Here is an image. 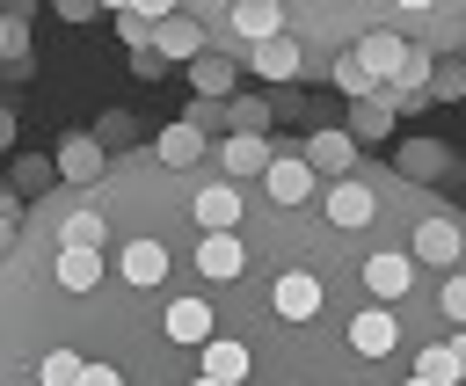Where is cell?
Wrapping results in <instances>:
<instances>
[{
	"mask_svg": "<svg viewBox=\"0 0 466 386\" xmlns=\"http://www.w3.org/2000/svg\"><path fill=\"white\" fill-rule=\"evenodd\" d=\"M306 160H313V175H335V182H350V160H357V138L350 131H313L306 138Z\"/></svg>",
	"mask_w": 466,
	"mask_h": 386,
	"instance_id": "obj_5",
	"label": "cell"
},
{
	"mask_svg": "<svg viewBox=\"0 0 466 386\" xmlns=\"http://www.w3.org/2000/svg\"><path fill=\"white\" fill-rule=\"evenodd\" d=\"M451 357H459V371H466V328H459V342H451Z\"/></svg>",
	"mask_w": 466,
	"mask_h": 386,
	"instance_id": "obj_37",
	"label": "cell"
},
{
	"mask_svg": "<svg viewBox=\"0 0 466 386\" xmlns=\"http://www.w3.org/2000/svg\"><path fill=\"white\" fill-rule=\"evenodd\" d=\"M408 386H430V379H408Z\"/></svg>",
	"mask_w": 466,
	"mask_h": 386,
	"instance_id": "obj_39",
	"label": "cell"
},
{
	"mask_svg": "<svg viewBox=\"0 0 466 386\" xmlns=\"http://www.w3.org/2000/svg\"><path fill=\"white\" fill-rule=\"evenodd\" d=\"M269 306H277L284 320H313V313H320V277L284 269V277H277V291H269Z\"/></svg>",
	"mask_w": 466,
	"mask_h": 386,
	"instance_id": "obj_8",
	"label": "cell"
},
{
	"mask_svg": "<svg viewBox=\"0 0 466 386\" xmlns=\"http://www.w3.org/2000/svg\"><path fill=\"white\" fill-rule=\"evenodd\" d=\"M131 73H138V80H160V73H167V58H160L153 44H138V51H131Z\"/></svg>",
	"mask_w": 466,
	"mask_h": 386,
	"instance_id": "obj_33",
	"label": "cell"
},
{
	"mask_svg": "<svg viewBox=\"0 0 466 386\" xmlns=\"http://www.w3.org/2000/svg\"><path fill=\"white\" fill-rule=\"evenodd\" d=\"M160 160H167V168H189V160H204V131H197L189 117H182V124H167V131H160Z\"/></svg>",
	"mask_w": 466,
	"mask_h": 386,
	"instance_id": "obj_23",
	"label": "cell"
},
{
	"mask_svg": "<svg viewBox=\"0 0 466 386\" xmlns=\"http://www.w3.org/2000/svg\"><path fill=\"white\" fill-rule=\"evenodd\" d=\"M153 51H160L167 66H175V58L197 66V58H204V29H197V15H167V22L153 29Z\"/></svg>",
	"mask_w": 466,
	"mask_h": 386,
	"instance_id": "obj_9",
	"label": "cell"
},
{
	"mask_svg": "<svg viewBox=\"0 0 466 386\" xmlns=\"http://www.w3.org/2000/svg\"><path fill=\"white\" fill-rule=\"evenodd\" d=\"M393 168H400L408 182H444V175H451V146H444V138H408V146L393 153Z\"/></svg>",
	"mask_w": 466,
	"mask_h": 386,
	"instance_id": "obj_3",
	"label": "cell"
},
{
	"mask_svg": "<svg viewBox=\"0 0 466 386\" xmlns=\"http://www.w3.org/2000/svg\"><path fill=\"white\" fill-rule=\"evenodd\" d=\"M233 218H240V182L197 189V226H204V233H233Z\"/></svg>",
	"mask_w": 466,
	"mask_h": 386,
	"instance_id": "obj_11",
	"label": "cell"
},
{
	"mask_svg": "<svg viewBox=\"0 0 466 386\" xmlns=\"http://www.w3.org/2000/svg\"><path fill=\"white\" fill-rule=\"evenodd\" d=\"M364 284H371L379 299H408V284H415V255H371V262H364Z\"/></svg>",
	"mask_w": 466,
	"mask_h": 386,
	"instance_id": "obj_16",
	"label": "cell"
},
{
	"mask_svg": "<svg viewBox=\"0 0 466 386\" xmlns=\"http://www.w3.org/2000/svg\"><path fill=\"white\" fill-rule=\"evenodd\" d=\"M102 160H109V153L95 146V131H80V138H66V146H58V182H95V175H102Z\"/></svg>",
	"mask_w": 466,
	"mask_h": 386,
	"instance_id": "obj_13",
	"label": "cell"
},
{
	"mask_svg": "<svg viewBox=\"0 0 466 386\" xmlns=\"http://www.w3.org/2000/svg\"><path fill=\"white\" fill-rule=\"evenodd\" d=\"M15 146V109H0V153Z\"/></svg>",
	"mask_w": 466,
	"mask_h": 386,
	"instance_id": "obj_36",
	"label": "cell"
},
{
	"mask_svg": "<svg viewBox=\"0 0 466 386\" xmlns=\"http://www.w3.org/2000/svg\"><path fill=\"white\" fill-rule=\"evenodd\" d=\"M248 66H255L262 80H299V66H306V58H299V44H291V36H277V44H255V51H248Z\"/></svg>",
	"mask_w": 466,
	"mask_h": 386,
	"instance_id": "obj_18",
	"label": "cell"
},
{
	"mask_svg": "<svg viewBox=\"0 0 466 386\" xmlns=\"http://www.w3.org/2000/svg\"><path fill=\"white\" fill-rule=\"evenodd\" d=\"M240 262H248V255H240V240H233V233H204L197 269H204L211 284H233V277H240Z\"/></svg>",
	"mask_w": 466,
	"mask_h": 386,
	"instance_id": "obj_15",
	"label": "cell"
},
{
	"mask_svg": "<svg viewBox=\"0 0 466 386\" xmlns=\"http://www.w3.org/2000/svg\"><path fill=\"white\" fill-rule=\"evenodd\" d=\"M415 379H430V386H459L466 371H459V357H451V342H437V350H422V357H415Z\"/></svg>",
	"mask_w": 466,
	"mask_h": 386,
	"instance_id": "obj_27",
	"label": "cell"
},
{
	"mask_svg": "<svg viewBox=\"0 0 466 386\" xmlns=\"http://www.w3.org/2000/svg\"><path fill=\"white\" fill-rule=\"evenodd\" d=\"M393 131V109L371 95V102H350V138H386Z\"/></svg>",
	"mask_w": 466,
	"mask_h": 386,
	"instance_id": "obj_26",
	"label": "cell"
},
{
	"mask_svg": "<svg viewBox=\"0 0 466 386\" xmlns=\"http://www.w3.org/2000/svg\"><path fill=\"white\" fill-rule=\"evenodd\" d=\"M233 66H240V51H204V58L189 66V87H197V102H218V95H233Z\"/></svg>",
	"mask_w": 466,
	"mask_h": 386,
	"instance_id": "obj_10",
	"label": "cell"
},
{
	"mask_svg": "<svg viewBox=\"0 0 466 386\" xmlns=\"http://www.w3.org/2000/svg\"><path fill=\"white\" fill-rule=\"evenodd\" d=\"M430 95H437V102H466V66H459V58H444V66H437V80H430Z\"/></svg>",
	"mask_w": 466,
	"mask_h": 386,
	"instance_id": "obj_31",
	"label": "cell"
},
{
	"mask_svg": "<svg viewBox=\"0 0 466 386\" xmlns=\"http://www.w3.org/2000/svg\"><path fill=\"white\" fill-rule=\"evenodd\" d=\"M393 342H400V328H393V313H386V306H371V313H357V320H350V350H357V357H386Z\"/></svg>",
	"mask_w": 466,
	"mask_h": 386,
	"instance_id": "obj_12",
	"label": "cell"
},
{
	"mask_svg": "<svg viewBox=\"0 0 466 386\" xmlns=\"http://www.w3.org/2000/svg\"><path fill=\"white\" fill-rule=\"evenodd\" d=\"M58 284L66 291H95L102 284V255L95 248H58Z\"/></svg>",
	"mask_w": 466,
	"mask_h": 386,
	"instance_id": "obj_22",
	"label": "cell"
},
{
	"mask_svg": "<svg viewBox=\"0 0 466 386\" xmlns=\"http://www.w3.org/2000/svg\"><path fill=\"white\" fill-rule=\"evenodd\" d=\"M36 379H44V386H80V379H87V364H80L73 350H51V357L36 364Z\"/></svg>",
	"mask_w": 466,
	"mask_h": 386,
	"instance_id": "obj_29",
	"label": "cell"
},
{
	"mask_svg": "<svg viewBox=\"0 0 466 386\" xmlns=\"http://www.w3.org/2000/svg\"><path fill=\"white\" fill-rule=\"evenodd\" d=\"M408 51H415V44H400L393 29H371V36H357V66H364L379 87H393V80L408 73Z\"/></svg>",
	"mask_w": 466,
	"mask_h": 386,
	"instance_id": "obj_1",
	"label": "cell"
},
{
	"mask_svg": "<svg viewBox=\"0 0 466 386\" xmlns=\"http://www.w3.org/2000/svg\"><path fill=\"white\" fill-rule=\"evenodd\" d=\"M167 335L204 350V342H211V306H204V299H175V306H167Z\"/></svg>",
	"mask_w": 466,
	"mask_h": 386,
	"instance_id": "obj_19",
	"label": "cell"
},
{
	"mask_svg": "<svg viewBox=\"0 0 466 386\" xmlns=\"http://www.w3.org/2000/svg\"><path fill=\"white\" fill-rule=\"evenodd\" d=\"M204 379H218V386H240L248 379V342H204Z\"/></svg>",
	"mask_w": 466,
	"mask_h": 386,
	"instance_id": "obj_20",
	"label": "cell"
},
{
	"mask_svg": "<svg viewBox=\"0 0 466 386\" xmlns=\"http://www.w3.org/2000/svg\"><path fill=\"white\" fill-rule=\"evenodd\" d=\"M131 138H138V124H131L124 109H102V117H95V146H102V153H124Z\"/></svg>",
	"mask_w": 466,
	"mask_h": 386,
	"instance_id": "obj_28",
	"label": "cell"
},
{
	"mask_svg": "<svg viewBox=\"0 0 466 386\" xmlns=\"http://www.w3.org/2000/svg\"><path fill=\"white\" fill-rule=\"evenodd\" d=\"M233 29H240L248 51H255V44H277V36H284V15H277L269 0H240V7H233Z\"/></svg>",
	"mask_w": 466,
	"mask_h": 386,
	"instance_id": "obj_17",
	"label": "cell"
},
{
	"mask_svg": "<svg viewBox=\"0 0 466 386\" xmlns=\"http://www.w3.org/2000/svg\"><path fill=\"white\" fill-rule=\"evenodd\" d=\"M262 182H269V197H277L284 211L306 204V197H313V160H306V146H299V153H277V168H269Z\"/></svg>",
	"mask_w": 466,
	"mask_h": 386,
	"instance_id": "obj_4",
	"label": "cell"
},
{
	"mask_svg": "<svg viewBox=\"0 0 466 386\" xmlns=\"http://www.w3.org/2000/svg\"><path fill=\"white\" fill-rule=\"evenodd\" d=\"M415 262H459V218H422L415 226Z\"/></svg>",
	"mask_w": 466,
	"mask_h": 386,
	"instance_id": "obj_14",
	"label": "cell"
},
{
	"mask_svg": "<svg viewBox=\"0 0 466 386\" xmlns=\"http://www.w3.org/2000/svg\"><path fill=\"white\" fill-rule=\"evenodd\" d=\"M444 313L466 328V277H444Z\"/></svg>",
	"mask_w": 466,
	"mask_h": 386,
	"instance_id": "obj_34",
	"label": "cell"
},
{
	"mask_svg": "<svg viewBox=\"0 0 466 386\" xmlns=\"http://www.w3.org/2000/svg\"><path fill=\"white\" fill-rule=\"evenodd\" d=\"M226 109H233V131H248V138H262V124H269V102H262V95H233Z\"/></svg>",
	"mask_w": 466,
	"mask_h": 386,
	"instance_id": "obj_30",
	"label": "cell"
},
{
	"mask_svg": "<svg viewBox=\"0 0 466 386\" xmlns=\"http://www.w3.org/2000/svg\"><path fill=\"white\" fill-rule=\"evenodd\" d=\"M51 182H58V153H29V160H15V182H7V189L29 204V197H44Z\"/></svg>",
	"mask_w": 466,
	"mask_h": 386,
	"instance_id": "obj_21",
	"label": "cell"
},
{
	"mask_svg": "<svg viewBox=\"0 0 466 386\" xmlns=\"http://www.w3.org/2000/svg\"><path fill=\"white\" fill-rule=\"evenodd\" d=\"M371 211H379V197H371V182H357V175H350V182H335V189H328V218H335L342 233H357V226H371Z\"/></svg>",
	"mask_w": 466,
	"mask_h": 386,
	"instance_id": "obj_6",
	"label": "cell"
},
{
	"mask_svg": "<svg viewBox=\"0 0 466 386\" xmlns=\"http://www.w3.org/2000/svg\"><path fill=\"white\" fill-rule=\"evenodd\" d=\"M102 211L95 204H80V211H66V226H58V248H102Z\"/></svg>",
	"mask_w": 466,
	"mask_h": 386,
	"instance_id": "obj_24",
	"label": "cell"
},
{
	"mask_svg": "<svg viewBox=\"0 0 466 386\" xmlns=\"http://www.w3.org/2000/svg\"><path fill=\"white\" fill-rule=\"evenodd\" d=\"M80 386H124V371H116V364H87V379H80Z\"/></svg>",
	"mask_w": 466,
	"mask_h": 386,
	"instance_id": "obj_35",
	"label": "cell"
},
{
	"mask_svg": "<svg viewBox=\"0 0 466 386\" xmlns=\"http://www.w3.org/2000/svg\"><path fill=\"white\" fill-rule=\"evenodd\" d=\"M116 277H124V284H138V291H153V284L167 277V248H160V240H124Z\"/></svg>",
	"mask_w": 466,
	"mask_h": 386,
	"instance_id": "obj_7",
	"label": "cell"
},
{
	"mask_svg": "<svg viewBox=\"0 0 466 386\" xmlns=\"http://www.w3.org/2000/svg\"><path fill=\"white\" fill-rule=\"evenodd\" d=\"M328 80H335V87H342L350 102H371V95H379V80H371V73L357 66V51H342V58L328 66Z\"/></svg>",
	"mask_w": 466,
	"mask_h": 386,
	"instance_id": "obj_25",
	"label": "cell"
},
{
	"mask_svg": "<svg viewBox=\"0 0 466 386\" xmlns=\"http://www.w3.org/2000/svg\"><path fill=\"white\" fill-rule=\"evenodd\" d=\"M15 233H22V197H15V189H0V255L15 248Z\"/></svg>",
	"mask_w": 466,
	"mask_h": 386,
	"instance_id": "obj_32",
	"label": "cell"
},
{
	"mask_svg": "<svg viewBox=\"0 0 466 386\" xmlns=\"http://www.w3.org/2000/svg\"><path fill=\"white\" fill-rule=\"evenodd\" d=\"M189 386H218V379H189Z\"/></svg>",
	"mask_w": 466,
	"mask_h": 386,
	"instance_id": "obj_38",
	"label": "cell"
},
{
	"mask_svg": "<svg viewBox=\"0 0 466 386\" xmlns=\"http://www.w3.org/2000/svg\"><path fill=\"white\" fill-rule=\"evenodd\" d=\"M218 168H226V182H240V175H269V168H277V153H269V138L226 131V146H218Z\"/></svg>",
	"mask_w": 466,
	"mask_h": 386,
	"instance_id": "obj_2",
	"label": "cell"
}]
</instances>
